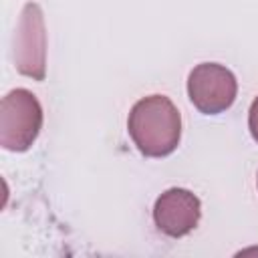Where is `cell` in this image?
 Here are the masks:
<instances>
[{"label":"cell","mask_w":258,"mask_h":258,"mask_svg":"<svg viewBox=\"0 0 258 258\" xmlns=\"http://www.w3.org/2000/svg\"><path fill=\"white\" fill-rule=\"evenodd\" d=\"M14 64L20 75L34 81H42L46 75V30L36 2H28L22 8L14 34Z\"/></svg>","instance_id":"cell-4"},{"label":"cell","mask_w":258,"mask_h":258,"mask_svg":"<svg viewBox=\"0 0 258 258\" xmlns=\"http://www.w3.org/2000/svg\"><path fill=\"white\" fill-rule=\"evenodd\" d=\"M238 81L230 69L218 62H200L187 77V97L204 115H220L236 101Z\"/></svg>","instance_id":"cell-3"},{"label":"cell","mask_w":258,"mask_h":258,"mask_svg":"<svg viewBox=\"0 0 258 258\" xmlns=\"http://www.w3.org/2000/svg\"><path fill=\"white\" fill-rule=\"evenodd\" d=\"M256 185H258V175H256Z\"/></svg>","instance_id":"cell-8"},{"label":"cell","mask_w":258,"mask_h":258,"mask_svg":"<svg viewBox=\"0 0 258 258\" xmlns=\"http://www.w3.org/2000/svg\"><path fill=\"white\" fill-rule=\"evenodd\" d=\"M248 254H258V248H246L238 252V256H248Z\"/></svg>","instance_id":"cell-7"},{"label":"cell","mask_w":258,"mask_h":258,"mask_svg":"<svg viewBox=\"0 0 258 258\" xmlns=\"http://www.w3.org/2000/svg\"><path fill=\"white\" fill-rule=\"evenodd\" d=\"M127 131L141 155L167 157L179 145L181 115L169 97L149 95L131 107Z\"/></svg>","instance_id":"cell-1"},{"label":"cell","mask_w":258,"mask_h":258,"mask_svg":"<svg viewBox=\"0 0 258 258\" xmlns=\"http://www.w3.org/2000/svg\"><path fill=\"white\" fill-rule=\"evenodd\" d=\"M248 129H250L252 139L258 143V97L252 101L250 111H248Z\"/></svg>","instance_id":"cell-6"},{"label":"cell","mask_w":258,"mask_h":258,"mask_svg":"<svg viewBox=\"0 0 258 258\" xmlns=\"http://www.w3.org/2000/svg\"><path fill=\"white\" fill-rule=\"evenodd\" d=\"M42 129V107L28 89H12L0 103V145L22 153L32 147Z\"/></svg>","instance_id":"cell-2"},{"label":"cell","mask_w":258,"mask_h":258,"mask_svg":"<svg viewBox=\"0 0 258 258\" xmlns=\"http://www.w3.org/2000/svg\"><path fill=\"white\" fill-rule=\"evenodd\" d=\"M202 218L200 198L185 187L165 189L153 204V222L157 230L169 238L187 236Z\"/></svg>","instance_id":"cell-5"}]
</instances>
